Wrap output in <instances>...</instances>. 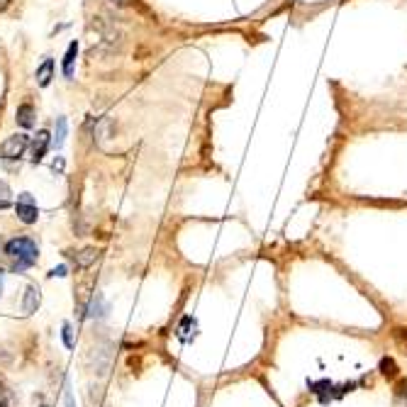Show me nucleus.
Wrapping results in <instances>:
<instances>
[{"mask_svg":"<svg viewBox=\"0 0 407 407\" xmlns=\"http://www.w3.org/2000/svg\"><path fill=\"white\" fill-rule=\"evenodd\" d=\"M49 144H51V134L47 132V129H40L35 140L30 142V147H32V164H40V161L44 159V154L49 151Z\"/></svg>","mask_w":407,"mask_h":407,"instance_id":"obj_6","label":"nucleus"},{"mask_svg":"<svg viewBox=\"0 0 407 407\" xmlns=\"http://www.w3.org/2000/svg\"><path fill=\"white\" fill-rule=\"evenodd\" d=\"M40 288L37 285H27L25 288V295H22V303H20V308H22V313L25 315H35L37 313V308H40Z\"/></svg>","mask_w":407,"mask_h":407,"instance_id":"obj_8","label":"nucleus"},{"mask_svg":"<svg viewBox=\"0 0 407 407\" xmlns=\"http://www.w3.org/2000/svg\"><path fill=\"white\" fill-rule=\"evenodd\" d=\"M10 203H13V190H10V185H8L6 181H0V210L10 208Z\"/></svg>","mask_w":407,"mask_h":407,"instance_id":"obj_14","label":"nucleus"},{"mask_svg":"<svg viewBox=\"0 0 407 407\" xmlns=\"http://www.w3.org/2000/svg\"><path fill=\"white\" fill-rule=\"evenodd\" d=\"M51 171H59L61 174V171H64V159H56L54 164H51Z\"/></svg>","mask_w":407,"mask_h":407,"instance_id":"obj_19","label":"nucleus"},{"mask_svg":"<svg viewBox=\"0 0 407 407\" xmlns=\"http://www.w3.org/2000/svg\"><path fill=\"white\" fill-rule=\"evenodd\" d=\"M381 373H383V376H385V378H390V381H392V378L397 376V366H395V361H392V358H383V361H381Z\"/></svg>","mask_w":407,"mask_h":407,"instance_id":"obj_15","label":"nucleus"},{"mask_svg":"<svg viewBox=\"0 0 407 407\" xmlns=\"http://www.w3.org/2000/svg\"><path fill=\"white\" fill-rule=\"evenodd\" d=\"M61 339H64L66 349H74V334H71V324L64 322V327H61Z\"/></svg>","mask_w":407,"mask_h":407,"instance_id":"obj_16","label":"nucleus"},{"mask_svg":"<svg viewBox=\"0 0 407 407\" xmlns=\"http://www.w3.org/2000/svg\"><path fill=\"white\" fill-rule=\"evenodd\" d=\"M64 405H66V407H76L74 392H71V385H69V383H66V392H64Z\"/></svg>","mask_w":407,"mask_h":407,"instance_id":"obj_18","label":"nucleus"},{"mask_svg":"<svg viewBox=\"0 0 407 407\" xmlns=\"http://www.w3.org/2000/svg\"><path fill=\"white\" fill-rule=\"evenodd\" d=\"M15 215H17V219H20V222H25V224H35L37 219H40V208H37L32 193H20V195H17Z\"/></svg>","mask_w":407,"mask_h":407,"instance_id":"obj_4","label":"nucleus"},{"mask_svg":"<svg viewBox=\"0 0 407 407\" xmlns=\"http://www.w3.org/2000/svg\"><path fill=\"white\" fill-rule=\"evenodd\" d=\"M100 258V251L95 247H85V249H81V251H76L74 254V263H76V268L78 271H85V268H90L95 261Z\"/></svg>","mask_w":407,"mask_h":407,"instance_id":"obj_7","label":"nucleus"},{"mask_svg":"<svg viewBox=\"0 0 407 407\" xmlns=\"http://www.w3.org/2000/svg\"><path fill=\"white\" fill-rule=\"evenodd\" d=\"M3 281H6V271H0V295H3Z\"/></svg>","mask_w":407,"mask_h":407,"instance_id":"obj_20","label":"nucleus"},{"mask_svg":"<svg viewBox=\"0 0 407 407\" xmlns=\"http://www.w3.org/2000/svg\"><path fill=\"white\" fill-rule=\"evenodd\" d=\"M90 356H93V361H95V371H98V376H105V373L110 371V366H113V347H110L108 342L95 344Z\"/></svg>","mask_w":407,"mask_h":407,"instance_id":"obj_5","label":"nucleus"},{"mask_svg":"<svg viewBox=\"0 0 407 407\" xmlns=\"http://www.w3.org/2000/svg\"><path fill=\"white\" fill-rule=\"evenodd\" d=\"M27 147H30V137H27L25 132L10 134V137L0 144V156L6 161H17L27 151Z\"/></svg>","mask_w":407,"mask_h":407,"instance_id":"obj_3","label":"nucleus"},{"mask_svg":"<svg viewBox=\"0 0 407 407\" xmlns=\"http://www.w3.org/2000/svg\"><path fill=\"white\" fill-rule=\"evenodd\" d=\"M42 407H47V405H42Z\"/></svg>","mask_w":407,"mask_h":407,"instance_id":"obj_23","label":"nucleus"},{"mask_svg":"<svg viewBox=\"0 0 407 407\" xmlns=\"http://www.w3.org/2000/svg\"><path fill=\"white\" fill-rule=\"evenodd\" d=\"M51 142H54V149H61V147H64V142H66V117L56 119V129H54Z\"/></svg>","mask_w":407,"mask_h":407,"instance_id":"obj_13","label":"nucleus"},{"mask_svg":"<svg viewBox=\"0 0 407 407\" xmlns=\"http://www.w3.org/2000/svg\"><path fill=\"white\" fill-rule=\"evenodd\" d=\"M110 3H115V6H124L127 0H110Z\"/></svg>","mask_w":407,"mask_h":407,"instance_id":"obj_22","label":"nucleus"},{"mask_svg":"<svg viewBox=\"0 0 407 407\" xmlns=\"http://www.w3.org/2000/svg\"><path fill=\"white\" fill-rule=\"evenodd\" d=\"M49 276H51V279H54V276H59V279H66V276H69V268H66L64 263H61V266L51 268V271H49Z\"/></svg>","mask_w":407,"mask_h":407,"instance_id":"obj_17","label":"nucleus"},{"mask_svg":"<svg viewBox=\"0 0 407 407\" xmlns=\"http://www.w3.org/2000/svg\"><path fill=\"white\" fill-rule=\"evenodd\" d=\"M8 3H10V0H0V10H6V8H8Z\"/></svg>","mask_w":407,"mask_h":407,"instance_id":"obj_21","label":"nucleus"},{"mask_svg":"<svg viewBox=\"0 0 407 407\" xmlns=\"http://www.w3.org/2000/svg\"><path fill=\"white\" fill-rule=\"evenodd\" d=\"M6 256L10 258L13 271L22 274L27 268H32L40 258V247L32 237H13L6 242Z\"/></svg>","mask_w":407,"mask_h":407,"instance_id":"obj_1","label":"nucleus"},{"mask_svg":"<svg viewBox=\"0 0 407 407\" xmlns=\"http://www.w3.org/2000/svg\"><path fill=\"white\" fill-rule=\"evenodd\" d=\"M85 317L90 319H103L105 315H108V303H105L103 295H95V298H90V303L83 308Z\"/></svg>","mask_w":407,"mask_h":407,"instance_id":"obj_9","label":"nucleus"},{"mask_svg":"<svg viewBox=\"0 0 407 407\" xmlns=\"http://www.w3.org/2000/svg\"><path fill=\"white\" fill-rule=\"evenodd\" d=\"M35 108H32L30 103H22L20 108H17V115H15V119H17V124L20 127H25V129H30L32 124H35Z\"/></svg>","mask_w":407,"mask_h":407,"instance_id":"obj_10","label":"nucleus"},{"mask_svg":"<svg viewBox=\"0 0 407 407\" xmlns=\"http://www.w3.org/2000/svg\"><path fill=\"white\" fill-rule=\"evenodd\" d=\"M51 76H54V61H51V59H44V61H42L40 69H37V85L47 88V85L51 83Z\"/></svg>","mask_w":407,"mask_h":407,"instance_id":"obj_11","label":"nucleus"},{"mask_svg":"<svg viewBox=\"0 0 407 407\" xmlns=\"http://www.w3.org/2000/svg\"><path fill=\"white\" fill-rule=\"evenodd\" d=\"M100 32V44H98V54H119L124 47V32L115 25V20L103 22V20H95L93 22Z\"/></svg>","mask_w":407,"mask_h":407,"instance_id":"obj_2","label":"nucleus"},{"mask_svg":"<svg viewBox=\"0 0 407 407\" xmlns=\"http://www.w3.org/2000/svg\"><path fill=\"white\" fill-rule=\"evenodd\" d=\"M76 56H78V42H71L69 49H66V54H64V76H66V78H71V76H74Z\"/></svg>","mask_w":407,"mask_h":407,"instance_id":"obj_12","label":"nucleus"}]
</instances>
